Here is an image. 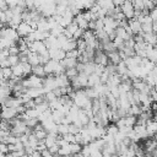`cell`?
<instances>
[{"label":"cell","instance_id":"6da1fadb","mask_svg":"<svg viewBox=\"0 0 157 157\" xmlns=\"http://www.w3.org/2000/svg\"><path fill=\"white\" fill-rule=\"evenodd\" d=\"M44 70H45L47 75H54V76L65 72V69L61 65V63L56 61V60H53V59H50L48 63L44 64Z\"/></svg>","mask_w":157,"mask_h":157},{"label":"cell","instance_id":"7a4b0ae2","mask_svg":"<svg viewBox=\"0 0 157 157\" xmlns=\"http://www.w3.org/2000/svg\"><path fill=\"white\" fill-rule=\"evenodd\" d=\"M21 83L25 88H39V87H43V77L31 74V75L23 77L21 80Z\"/></svg>","mask_w":157,"mask_h":157},{"label":"cell","instance_id":"3957f363","mask_svg":"<svg viewBox=\"0 0 157 157\" xmlns=\"http://www.w3.org/2000/svg\"><path fill=\"white\" fill-rule=\"evenodd\" d=\"M0 37L9 38V39H11V40H13V42H16V43H17V40L21 38V37L18 36V33H17V29L13 28V27H10V26L2 27V28L0 29Z\"/></svg>","mask_w":157,"mask_h":157},{"label":"cell","instance_id":"277c9868","mask_svg":"<svg viewBox=\"0 0 157 157\" xmlns=\"http://www.w3.org/2000/svg\"><path fill=\"white\" fill-rule=\"evenodd\" d=\"M120 10H121V12H123V15L125 16L126 20H131V18L135 17V7H134V5L131 4L130 0L124 1L120 5Z\"/></svg>","mask_w":157,"mask_h":157},{"label":"cell","instance_id":"5b68a950","mask_svg":"<svg viewBox=\"0 0 157 157\" xmlns=\"http://www.w3.org/2000/svg\"><path fill=\"white\" fill-rule=\"evenodd\" d=\"M93 61L98 65H102V66H107L109 64V58L107 55V53L102 49H98L94 52V58H93Z\"/></svg>","mask_w":157,"mask_h":157},{"label":"cell","instance_id":"8992f818","mask_svg":"<svg viewBox=\"0 0 157 157\" xmlns=\"http://www.w3.org/2000/svg\"><path fill=\"white\" fill-rule=\"evenodd\" d=\"M18 114L20 113H18L17 108H12V107H2V109L0 110L1 119H4V120H11V119L16 118Z\"/></svg>","mask_w":157,"mask_h":157},{"label":"cell","instance_id":"52a82bcc","mask_svg":"<svg viewBox=\"0 0 157 157\" xmlns=\"http://www.w3.org/2000/svg\"><path fill=\"white\" fill-rule=\"evenodd\" d=\"M43 88L45 90V92L54 91L55 88H58L56 78H55L54 75H47V76L43 78Z\"/></svg>","mask_w":157,"mask_h":157},{"label":"cell","instance_id":"ba28073f","mask_svg":"<svg viewBox=\"0 0 157 157\" xmlns=\"http://www.w3.org/2000/svg\"><path fill=\"white\" fill-rule=\"evenodd\" d=\"M28 49L31 52H34L37 54H43L45 52H48V48L44 43V40H34L31 44H28Z\"/></svg>","mask_w":157,"mask_h":157},{"label":"cell","instance_id":"9c48e42d","mask_svg":"<svg viewBox=\"0 0 157 157\" xmlns=\"http://www.w3.org/2000/svg\"><path fill=\"white\" fill-rule=\"evenodd\" d=\"M17 33H18V36L21 37V38H25V37H27L29 33H32L34 29H33V27L28 23V22H25V21H22L18 26H17Z\"/></svg>","mask_w":157,"mask_h":157},{"label":"cell","instance_id":"30bf717a","mask_svg":"<svg viewBox=\"0 0 157 157\" xmlns=\"http://www.w3.org/2000/svg\"><path fill=\"white\" fill-rule=\"evenodd\" d=\"M128 26L130 27V29L132 32V36H136V34L142 33V26H141V22L137 18L134 17L131 20H128Z\"/></svg>","mask_w":157,"mask_h":157},{"label":"cell","instance_id":"8fae6325","mask_svg":"<svg viewBox=\"0 0 157 157\" xmlns=\"http://www.w3.org/2000/svg\"><path fill=\"white\" fill-rule=\"evenodd\" d=\"M48 50H49L50 59H53V60L61 61V60L66 56V52L63 50L61 48H53V49H48Z\"/></svg>","mask_w":157,"mask_h":157},{"label":"cell","instance_id":"7c38bea8","mask_svg":"<svg viewBox=\"0 0 157 157\" xmlns=\"http://www.w3.org/2000/svg\"><path fill=\"white\" fill-rule=\"evenodd\" d=\"M74 21L78 25V27L81 28V29H88V22L90 21H87L86 18H85V16H83V13H82V11L78 13V15H76L75 16V18H74Z\"/></svg>","mask_w":157,"mask_h":157},{"label":"cell","instance_id":"4fadbf2b","mask_svg":"<svg viewBox=\"0 0 157 157\" xmlns=\"http://www.w3.org/2000/svg\"><path fill=\"white\" fill-rule=\"evenodd\" d=\"M142 37H144V40H145L147 44H150V45H152V47L157 45V33H155V32L142 33Z\"/></svg>","mask_w":157,"mask_h":157},{"label":"cell","instance_id":"5bb4252c","mask_svg":"<svg viewBox=\"0 0 157 157\" xmlns=\"http://www.w3.org/2000/svg\"><path fill=\"white\" fill-rule=\"evenodd\" d=\"M80 27H78V25L74 21V22H71L67 27H65L64 28V34L67 37V38H72L74 37V34H75V32Z\"/></svg>","mask_w":157,"mask_h":157},{"label":"cell","instance_id":"9a60e30c","mask_svg":"<svg viewBox=\"0 0 157 157\" xmlns=\"http://www.w3.org/2000/svg\"><path fill=\"white\" fill-rule=\"evenodd\" d=\"M97 4H98L102 9H104L108 13H109L110 11H113V10H114V7H115V5H114L113 0H97Z\"/></svg>","mask_w":157,"mask_h":157},{"label":"cell","instance_id":"2e32d148","mask_svg":"<svg viewBox=\"0 0 157 157\" xmlns=\"http://www.w3.org/2000/svg\"><path fill=\"white\" fill-rule=\"evenodd\" d=\"M108 58H109V63L114 64V65H118L123 59L120 58V54H119V50H113V52H109L107 53Z\"/></svg>","mask_w":157,"mask_h":157},{"label":"cell","instance_id":"e0dca14e","mask_svg":"<svg viewBox=\"0 0 157 157\" xmlns=\"http://www.w3.org/2000/svg\"><path fill=\"white\" fill-rule=\"evenodd\" d=\"M60 63H61V65L64 66V69L66 70V69L76 67V65H77L78 60H77V59H72V58H66V56H65Z\"/></svg>","mask_w":157,"mask_h":157},{"label":"cell","instance_id":"ac0fdd59","mask_svg":"<svg viewBox=\"0 0 157 157\" xmlns=\"http://www.w3.org/2000/svg\"><path fill=\"white\" fill-rule=\"evenodd\" d=\"M27 61L32 65V66H36V65H39L40 64V60H39V54L34 53V52H28V55H27Z\"/></svg>","mask_w":157,"mask_h":157},{"label":"cell","instance_id":"d6986e66","mask_svg":"<svg viewBox=\"0 0 157 157\" xmlns=\"http://www.w3.org/2000/svg\"><path fill=\"white\" fill-rule=\"evenodd\" d=\"M58 137H59L58 134H48L47 137L44 139V144H45V146L49 148V147L54 146L55 144H58Z\"/></svg>","mask_w":157,"mask_h":157},{"label":"cell","instance_id":"ffe728a7","mask_svg":"<svg viewBox=\"0 0 157 157\" xmlns=\"http://www.w3.org/2000/svg\"><path fill=\"white\" fill-rule=\"evenodd\" d=\"M64 118H65V114L61 110H59V109L52 110V119L54 120L55 124H61L63 120H64Z\"/></svg>","mask_w":157,"mask_h":157},{"label":"cell","instance_id":"44dd1931","mask_svg":"<svg viewBox=\"0 0 157 157\" xmlns=\"http://www.w3.org/2000/svg\"><path fill=\"white\" fill-rule=\"evenodd\" d=\"M146 58L150 60V61H152V63H157V45H155V47H150L148 49H147V54H146Z\"/></svg>","mask_w":157,"mask_h":157},{"label":"cell","instance_id":"7402d4cb","mask_svg":"<svg viewBox=\"0 0 157 157\" xmlns=\"http://www.w3.org/2000/svg\"><path fill=\"white\" fill-rule=\"evenodd\" d=\"M11 69H12V75H15V76H17V77H20V78H23V77H25L23 66H22V63H21V61H20L18 64L11 66Z\"/></svg>","mask_w":157,"mask_h":157},{"label":"cell","instance_id":"603a6c76","mask_svg":"<svg viewBox=\"0 0 157 157\" xmlns=\"http://www.w3.org/2000/svg\"><path fill=\"white\" fill-rule=\"evenodd\" d=\"M32 74L36 75V76H39V77H45L47 74H45V70H44V65H36V66H32Z\"/></svg>","mask_w":157,"mask_h":157},{"label":"cell","instance_id":"cb8c5ba5","mask_svg":"<svg viewBox=\"0 0 157 157\" xmlns=\"http://www.w3.org/2000/svg\"><path fill=\"white\" fill-rule=\"evenodd\" d=\"M98 83H101V76L99 75H97L94 72L88 75V85H87V87H94Z\"/></svg>","mask_w":157,"mask_h":157},{"label":"cell","instance_id":"d4e9b609","mask_svg":"<svg viewBox=\"0 0 157 157\" xmlns=\"http://www.w3.org/2000/svg\"><path fill=\"white\" fill-rule=\"evenodd\" d=\"M128 71H129V67H128V65L125 64V61L124 60H121L118 65H117V74L118 75H125V74H128Z\"/></svg>","mask_w":157,"mask_h":157},{"label":"cell","instance_id":"484cf974","mask_svg":"<svg viewBox=\"0 0 157 157\" xmlns=\"http://www.w3.org/2000/svg\"><path fill=\"white\" fill-rule=\"evenodd\" d=\"M142 113V108L140 104H131L130 109H129V114L134 115V117H139Z\"/></svg>","mask_w":157,"mask_h":157},{"label":"cell","instance_id":"4316f807","mask_svg":"<svg viewBox=\"0 0 157 157\" xmlns=\"http://www.w3.org/2000/svg\"><path fill=\"white\" fill-rule=\"evenodd\" d=\"M105 129H107V134L113 135V136H115V135L118 134V131H119V128L117 126L115 123H110V124H108V125L105 126Z\"/></svg>","mask_w":157,"mask_h":157},{"label":"cell","instance_id":"83f0119b","mask_svg":"<svg viewBox=\"0 0 157 157\" xmlns=\"http://www.w3.org/2000/svg\"><path fill=\"white\" fill-rule=\"evenodd\" d=\"M33 134L36 135V137H37L38 140H44V139L47 137V135H48V132L44 130V128H43V129H39V130H34Z\"/></svg>","mask_w":157,"mask_h":157},{"label":"cell","instance_id":"f1b7e54d","mask_svg":"<svg viewBox=\"0 0 157 157\" xmlns=\"http://www.w3.org/2000/svg\"><path fill=\"white\" fill-rule=\"evenodd\" d=\"M65 75L71 80V78H74L75 76H77L78 75V70L76 69V67H71V69H66L65 70Z\"/></svg>","mask_w":157,"mask_h":157},{"label":"cell","instance_id":"f546056e","mask_svg":"<svg viewBox=\"0 0 157 157\" xmlns=\"http://www.w3.org/2000/svg\"><path fill=\"white\" fill-rule=\"evenodd\" d=\"M69 132V124H58V134L59 135H65Z\"/></svg>","mask_w":157,"mask_h":157},{"label":"cell","instance_id":"4dcf8cb0","mask_svg":"<svg viewBox=\"0 0 157 157\" xmlns=\"http://www.w3.org/2000/svg\"><path fill=\"white\" fill-rule=\"evenodd\" d=\"M81 148H82V145H80V144H77V142H71V144H70V151H71L72 155L81 152Z\"/></svg>","mask_w":157,"mask_h":157},{"label":"cell","instance_id":"1f68e13d","mask_svg":"<svg viewBox=\"0 0 157 157\" xmlns=\"http://www.w3.org/2000/svg\"><path fill=\"white\" fill-rule=\"evenodd\" d=\"M26 114L28 115V118H38L40 113L36 108H27L26 109Z\"/></svg>","mask_w":157,"mask_h":157},{"label":"cell","instance_id":"d6a6232c","mask_svg":"<svg viewBox=\"0 0 157 157\" xmlns=\"http://www.w3.org/2000/svg\"><path fill=\"white\" fill-rule=\"evenodd\" d=\"M80 54H81V53L78 52V49H72V50L66 52V58H72V59H77V60H78Z\"/></svg>","mask_w":157,"mask_h":157},{"label":"cell","instance_id":"836d02e7","mask_svg":"<svg viewBox=\"0 0 157 157\" xmlns=\"http://www.w3.org/2000/svg\"><path fill=\"white\" fill-rule=\"evenodd\" d=\"M12 76V69L10 67H2V78L5 80H10Z\"/></svg>","mask_w":157,"mask_h":157},{"label":"cell","instance_id":"e575fe53","mask_svg":"<svg viewBox=\"0 0 157 157\" xmlns=\"http://www.w3.org/2000/svg\"><path fill=\"white\" fill-rule=\"evenodd\" d=\"M44 97H45V101L49 103V102H53V101H55L56 98H59L55 93H54V91H49V92H45V94H44Z\"/></svg>","mask_w":157,"mask_h":157},{"label":"cell","instance_id":"d590c367","mask_svg":"<svg viewBox=\"0 0 157 157\" xmlns=\"http://www.w3.org/2000/svg\"><path fill=\"white\" fill-rule=\"evenodd\" d=\"M7 59H9L10 64H11V66H13V65L20 63V55H9Z\"/></svg>","mask_w":157,"mask_h":157},{"label":"cell","instance_id":"8d00e7d4","mask_svg":"<svg viewBox=\"0 0 157 157\" xmlns=\"http://www.w3.org/2000/svg\"><path fill=\"white\" fill-rule=\"evenodd\" d=\"M7 50H9V54H10V55H20V53H21L17 45H12V47H10Z\"/></svg>","mask_w":157,"mask_h":157},{"label":"cell","instance_id":"74e56055","mask_svg":"<svg viewBox=\"0 0 157 157\" xmlns=\"http://www.w3.org/2000/svg\"><path fill=\"white\" fill-rule=\"evenodd\" d=\"M148 15L151 16V18H152V21H157V6H156V7H153L152 10H150V12H148Z\"/></svg>","mask_w":157,"mask_h":157},{"label":"cell","instance_id":"f35d334b","mask_svg":"<svg viewBox=\"0 0 157 157\" xmlns=\"http://www.w3.org/2000/svg\"><path fill=\"white\" fill-rule=\"evenodd\" d=\"M40 153H42V156H43V157H55V156L49 151V148H45V150L40 151Z\"/></svg>","mask_w":157,"mask_h":157},{"label":"cell","instance_id":"ab89813d","mask_svg":"<svg viewBox=\"0 0 157 157\" xmlns=\"http://www.w3.org/2000/svg\"><path fill=\"white\" fill-rule=\"evenodd\" d=\"M0 22L4 23V25H7L6 15H5V11H4V10H0Z\"/></svg>","mask_w":157,"mask_h":157},{"label":"cell","instance_id":"60d3db41","mask_svg":"<svg viewBox=\"0 0 157 157\" xmlns=\"http://www.w3.org/2000/svg\"><path fill=\"white\" fill-rule=\"evenodd\" d=\"M0 151L4 152V153H7V152H9V146H7V144L0 142Z\"/></svg>","mask_w":157,"mask_h":157},{"label":"cell","instance_id":"b9f144b4","mask_svg":"<svg viewBox=\"0 0 157 157\" xmlns=\"http://www.w3.org/2000/svg\"><path fill=\"white\" fill-rule=\"evenodd\" d=\"M0 66H1V67H10V66H11V64H10L9 59L6 58V59H4V60H1V61H0Z\"/></svg>","mask_w":157,"mask_h":157},{"label":"cell","instance_id":"7bdbcfd3","mask_svg":"<svg viewBox=\"0 0 157 157\" xmlns=\"http://www.w3.org/2000/svg\"><path fill=\"white\" fill-rule=\"evenodd\" d=\"M29 157H43V156H42V153H40L39 151H37V150H36L32 155H29Z\"/></svg>","mask_w":157,"mask_h":157},{"label":"cell","instance_id":"ee69618b","mask_svg":"<svg viewBox=\"0 0 157 157\" xmlns=\"http://www.w3.org/2000/svg\"><path fill=\"white\" fill-rule=\"evenodd\" d=\"M124 1H126V0H113V2H114V5H115V6H120Z\"/></svg>","mask_w":157,"mask_h":157},{"label":"cell","instance_id":"f6af8a7d","mask_svg":"<svg viewBox=\"0 0 157 157\" xmlns=\"http://www.w3.org/2000/svg\"><path fill=\"white\" fill-rule=\"evenodd\" d=\"M152 26H153V32L157 33V21H152Z\"/></svg>","mask_w":157,"mask_h":157},{"label":"cell","instance_id":"bcb514c9","mask_svg":"<svg viewBox=\"0 0 157 157\" xmlns=\"http://www.w3.org/2000/svg\"><path fill=\"white\" fill-rule=\"evenodd\" d=\"M152 156H153V157H157V148H156V150L153 151V153H152Z\"/></svg>","mask_w":157,"mask_h":157},{"label":"cell","instance_id":"7dc6e473","mask_svg":"<svg viewBox=\"0 0 157 157\" xmlns=\"http://www.w3.org/2000/svg\"><path fill=\"white\" fill-rule=\"evenodd\" d=\"M0 157H6V153H4V152L0 151Z\"/></svg>","mask_w":157,"mask_h":157},{"label":"cell","instance_id":"c3c4849f","mask_svg":"<svg viewBox=\"0 0 157 157\" xmlns=\"http://www.w3.org/2000/svg\"><path fill=\"white\" fill-rule=\"evenodd\" d=\"M20 157H29L27 153H25V155H22V156H20Z\"/></svg>","mask_w":157,"mask_h":157},{"label":"cell","instance_id":"681fc988","mask_svg":"<svg viewBox=\"0 0 157 157\" xmlns=\"http://www.w3.org/2000/svg\"><path fill=\"white\" fill-rule=\"evenodd\" d=\"M0 121H1V115H0Z\"/></svg>","mask_w":157,"mask_h":157}]
</instances>
